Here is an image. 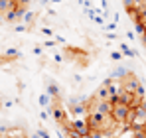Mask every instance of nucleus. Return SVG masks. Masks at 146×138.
Returning <instances> with one entry per match:
<instances>
[{"label": "nucleus", "instance_id": "obj_13", "mask_svg": "<svg viewBox=\"0 0 146 138\" xmlns=\"http://www.w3.org/2000/svg\"><path fill=\"white\" fill-rule=\"evenodd\" d=\"M105 38H107V40H117V36H115V34H105Z\"/></svg>", "mask_w": 146, "mask_h": 138}, {"label": "nucleus", "instance_id": "obj_1", "mask_svg": "<svg viewBox=\"0 0 146 138\" xmlns=\"http://www.w3.org/2000/svg\"><path fill=\"white\" fill-rule=\"evenodd\" d=\"M128 115H130V107H126V105H122L119 101H115L113 103V111H111V116H113V120L117 122V124H126L128 122Z\"/></svg>", "mask_w": 146, "mask_h": 138}, {"label": "nucleus", "instance_id": "obj_9", "mask_svg": "<svg viewBox=\"0 0 146 138\" xmlns=\"http://www.w3.org/2000/svg\"><path fill=\"white\" fill-rule=\"evenodd\" d=\"M122 6L126 10H130V8H134V0H122Z\"/></svg>", "mask_w": 146, "mask_h": 138}, {"label": "nucleus", "instance_id": "obj_3", "mask_svg": "<svg viewBox=\"0 0 146 138\" xmlns=\"http://www.w3.org/2000/svg\"><path fill=\"white\" fill-rule=\"evenodd\" d=\"M16 8V4L12 2V0H0V14L2 16H6L10 10H14Z\"/></svg>", "mask_w": 146, "mask_h": 138}, {"label": "nucleus", "instance_id": "obj_17", "mask_svg": "<svg viewBox=\"0 0 146 138\" xmlns=\"http://www.w3.org/2000/svg\"><path fill=\"white\" fill-rule=\"evenodd\" d=\"M142 44H144V46H146V36H144V38H142Z\"/></svg>", "mask_w": 146, "mask_h": 138}, {"label": "nucleus", "instance_id": "obj_6", "mask_svg": "<svg viewBox=\"0 0 146 138\" xmlns=\"http://www.w3.org/2000/svg\"><path fill=\"white\" fill-rule=\"evenodd\" d=\"M121 53H122V55H128V57H136V51L130 49L126 44H121Z\"/></svg>", "mask_w": 146, "mask_h": 138}, {"label": "nucleus", "instance_id": "obj_14", "mask_svg": "<svg viewBox=\"0 0 146 138\" xmlns=\"http://www.w3.org/2000/svg\"><path fill=\"white\" fill-rule=\"evenodd\" d=\"M34 53H36V55H40V53H42V47L36 46V47H34Z\"/></svg>", "mask_w": 146, "mask_h": 138}, {"label": "nucleus", "instance_id": "obj_8", "mask_svg": "<svg viewBox=\"0 0 146 138\" xmlns=\"http://www.w3.org/2000/svg\"><path fill=\"white\" fill-rule=\"evenodd\" d=\"M40 105H42V107L49 105V95H42V97H40Z\"/></svg>", "mask_w": 146, "mask_h": 138}, {"label": "nucleus", "instance_id": "obj_12", "mask_svg": "<svg viewBox=\"0 0 146 138\" xmlns=\"http://www.w3.org/2000/svg\"><path fill=\"white\" fill-rule=\"evenodd\" d=\"M42 34H44V36H53V32H51L49 28H42Z\"/></svg>", "mask_w": 146, "mask_h": 138}, {"label": "nucleus", "instance_id": "obj_11", "mask_svg": "<svg viewBox=\"0 0 146 138\" xmlns=\"http://www.w3.org/2000/svg\"><path fill=\"white\" fill-rule=\"evenodd\" d=\"M111 57H113L115 61H119V59L122 57V53H121V51H113V53H111Z\"/></svg>", "mask_w": 146, "mask_h": 138}, {"label": "nucleus", "instance_id": "obj_2", "mask_svg": "<svg viewBox=\"0 0 146 138\" xmlns=\"http://www.w3.org/2000/svg\"><path fill=\"white\" fill-rule=\"evenodd\" d=\"M69 124H71V128L75 130V134L79 138H83V136H87L89 134V124H87V116H79V118H71L69 120Z\"/></svg>", "mask_w": 146, "mask_h": 138}, {"label": "nucleus", "instance_id": "obj_16", "mask_svg": "<svg viewBox=\"0 0 146 138\" xmlns=\"http://www.w3.org/2000/svg\"><path fill=\"white\" fill-rule=\"evenodd\" d=\"M40 2H42V4H48V2H49V0H40Z\"/></svg>", "mask_w": 146, "mask_h": 138}, {"label": "nucleus", "instance_id": "obj_19", "mask_svg": "<svg viewBox=\"0 0 146 138\" xmlns=\"http://www.w3.org/2000/svg\"><path fill=\"white\" fill-rule=\"evenodd\" d=\"M51 2H61V0H51Z\"/></svg>", "mask_w": 146, "mask_h": 138}, {"label": "nucleus", "instance_id": "obj_15", "mask_svg": "<svg viewBox=\"0 0 146 138\" xmlns=\"http://www.w3.org/2000/svg\"><path fill=\"white\" fill-rule=\"evenodd\" d=\"M0 65H6V59H4L2 55H0Z\"/></svg>", "mask_w": 146, "mask_h": 138}, {"label": "nucleus", "instance_id": "obj_4", "mask_svg": "<svg viewBox=\"0 0 146 138\" xmlns=\"http://www.w3.org/2000/svg\"><path fill=\"white\" fill-rule=\"evenodd\" d=\"M2 57H4L6 61H8V59H18V57H20V51H18V49H14V47H8V49H4Z\"/></svg>", "mask_w": 146, "mask_h": 138}, {"label": "nucleus", "instance_id": "obj_7", "mask_svg": "<svg viewBox=\"0 0 146 138\" xmlns=\"http://www.w3.org/2000/svg\"><path fill=\"white\" fill-rule=\"evenodd\" d=\"M134 28H136V32H138V34H140L142 38L146 36V28H144V26H142L140 22H134Z\"/></svg>", "mask_w": 146, "mask_h": 138}, {"label": "nucleus", "instance_id": "obj_10", "mask_svg": "<svg viewBox=\"0 0 146 138\" xmlns=\"http://www.w3.org/2000/svg\"><path fill=\"white\" fill-rule=\"evenodd\" d=\"M38 138H49V134L44 130V128H40V130H38Z\"/></svg>", "mask_w": 146, "mask_h": 138}, {"label": "nucleus", "instance_id": "obj_18", "mask_svg": "<svg viewBox=\"0 0 146 138\" xmlns=\"http://www.w3.org/2000/svg\"><path fill=\"white\" fill-rule=\"evenodd\" d=\"M142 6H146V0H142Z\"/></svg>", "mask_w": 146, "mask_h": 138}, {"label": "nucleus", "instance_id": "obj_5", "mask_svg": "<svg viewBox=\"0 0 146 138\" xmlns=\"http://www.w3.org/2000/svg\"><path fill=\"white\" fill-rule=\"evenodd\" d=\"M48 95L51 99H57V97H59V87H57L55 83H49L48 85Z\"/></svg>", "mask_w": 146, "mask_h": 138}]
</instances>
